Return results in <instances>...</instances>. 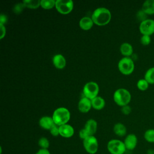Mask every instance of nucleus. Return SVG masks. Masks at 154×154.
Masks as SVG:
<instances>
[{"label":"nucleus","mask_w":154,"mask_h":154,"mask_svg":"<svg viewBox=\"0 0 154 154\" xmlns=\"http://www.w3.org/2000/svg\"><path fill=\"white\" fill-rule=\"evenodd\" d=\"M94 24L97 26H105L109 23L111 19V13L110 11L105 7H99L94 10L91 14Z\"/></svg>","instance_id":"f257e3e1"},{"label":"nucleus","mask_w":154,"mask_h":154,"mask_svg":"<svg viewBox=\"0 0 154 154\" xmlns=\"http://www.w3.org/2000/svg\"><path fill=\"white\" fill-rule=\"evenodd\" d=\"M52 117L54 123L60 126L67 124L70 119V113L68 109L64 107H59L55 109Z\"/></svg>","instance_id":"f03ea898"},{"label":"nucleus","mask_w":154,"mask_h":154,"mask_svg":"<svg viewBox=\"0 0 154 154\" xmlns=\"http://www.w3.org/2000/svg\"><path fill=\"white\" fill-rule=\"evenodd\" d=\"M113 99L117 105L122 107L129 105L131 100V94L130 92L125 88H119L114 91Z\"/></svg>","instance_id":"7ed1b4c3"},{"label":"nucleus","mask_w":154,"mask_h":154,"mask_svg":"<svg viewBox=\"0 0 154 154\" xmlns=\"http://www.w3.org/2000/svg\"><path fill=\"white\" fill-rule=\"evenodd\" d=\"M119 72L124 75L132 74L135 69L134 60L131 57H123L118 63Z\"/></svg>","instance_id":"20e7f679"},{"label":"nucleus","mask_w":154,"mask_h":154,"mask_svg":"<svg viewBox=\"0 0 154 154\" xmlns=\"http://www.w3.org/2000/svg\"><path fill=\"white\" fill-rule=\"evenodd\" d=\"M107 150L111 154H124L126 150L123 141L112 139L107 143Z\"/></svg>","instance_id":"39448f33"},{"label":"nucleus","mask_w":154,"mask_h":154,"mask_svg":"<svg viewBox=\"0 0 154 154\" xmlns=\"http://www.w3.org/2000/svg\"><path fill=\"white\" fill-rule=\"evenodd\" d=\"M99 91V87L98 84L93 81H90L86 83L82 90L84 97H85L90 100L98 96Z\"/></svg>","instance_id":"423d86ee"},{"label":"nucleus","mask_w":154,"mask_h":154,"mask_svg":"<svg viewBox=\"0 0 154 154\" xmlns=\"http://www.w3.org/2000/svg\"><path fill=\"white\" fill-rule=\"evenodd\" d=\"M82 144L85 150L89 154H95L97 153L99 147L97 139L94 135H90L82 141Z\"/></svg>","instance_id":"0eeeda50"},{"label":"nucleus","mask_w":154,"mask_h":154,"mask_svg":"<svg viewBox=\"0 0 154 154\" xmlns=\"http://www.w3.org/2000/svg\"><path fill=\"white\" fill-rule=\"evenodd\" d=\"M73 2L72 0H57L55 8L62 14H67L73 9Z\"/></svg>","instance_id":"6e6552de"},{"label":"nucleus","mask_w":154,"mask_h":154,"mask_svg":"<svg viewBox=\"0 0 154 154\" xmlns=\"http://www.w3.org/2000/svg\"><path fill=\"white\" fill-rule=\"evenodd\" d=\"M139 31L142 35L151 36L154 34V20L147 19L141 22L139 26Z\"/></svg>","instance_id":"1a4fd4ad"},{"label":"nucleus","mask_w":154,"mask_h":154,"mask_svg":"<svg viewBox=\"0 0 154 154\" xmlns=\"http://www.w3.org/2000/svg\"><path fill=\"white\" fill-rule=\"evenodd\" d=\"M125 147L128 150H134L138 144V138L134 134H129L127 135L123 141Z\"/></svg>","instance_id":"9d476101"},{"label":"nucleus","mask_w":154,"mask_h":154,"mask_svg":"<svg viewBox=\"0 0 154 154\" xmlns=\"http://www.w3.org/2000/svg\"><path fill=\"white\" fill-rule=\"evenodd\" d=\"M59 132L62 137L69 138L74 135L75 130L72 126L67 123L59 126Z\"/></svg>","instance_id":"9b49d317"},{"label":"nucleus","mask_w":154,"mask_h":154,"mask_svg":"<svg viewBox=\"0 0 154 154\" xmlns=\"http://www.w3.org/2000/svg\"><path fill=\"white\" fill-rule=\"evenodd\" d=\"M91 100L85 97H82L78 102V108L81 112L87 113L91 109Z\"/></svg>","instance_id":"f8f14e48"},{"label":"nucleus","mask_w":154,"mask_h":154,"mask_svg":"<svg viewBox=\"0 0 154 154\" xmlns=\"http://www.w3.org/2000/svg\"><path fill=\"white\" fill-rule=\"evenodd\" d=\"M38 124L42 129L49 131L55 125L52 117L49 116L42 117L38 121Z\"/></svg>","instance_id":"ddd939ff"},{"label":"nucleus","mask_w":154,"mask_h":154,"mask_svg":"<svg viewBox=\"0 0 154 154\" xmlns=\"http://www.w3.org/2000/svg\"><path fill=\"white\" fill-rule=\"evenodd\" d=\"M52 63L55 68L63 69L66 65V60L63 55L56 54L52 58Z\"/></svg>","instance_id":"4468645a"},{"label":"nucleus","mask_w":154,"mask_h":154,"mask_svg":"<svg viewBox=\"0 0 154 154\" xmlns=\"http://www.w3.org/2000/svg\"><path fill=\"white\" fill-rule=\"evenodd\" d=\"M84 128H85L90 135H94L97 131V123L94 119H89L86 122Z\"/></svg>","instance_id":"2eb2a0df"},{"label":"nucleus","mask_w":154,"mask_h":154,"mask_svg":"<svg viewBox=\"0 0 154 154\" xmlns=\"http://www.w3.org/2000/svg\"><path fill=\"white\" fill-rule=\"evenodd\" d=\"M94 25V22L92 19L90 17H82L79 22V27L84 31H88L91 29Z\"/></svg>","instance_id":"dca6fc26"},{"label":"nucleus","mask_w":154,"mask_h":154,"mask_svg":"<svg viewBox=\"0 0 154 154\" xmlns=\"http://www.w3.org/2000/svg\"><path fill=\"white\" fill-rule=\"evenodd\" d=\"M120 51L124 57H130L133 54V47L130 43L125 42L120 45Z\"/></svg>","instance_id":"f3484780"},{"label":"nucleus","mask_w":154,"mask_h":154,"mask_svg":"<svg viewBox=\"0 0 154 154\" xmlns=\"http://www.w3.org/2000/svg\"><path fill=\"white\" fill-rule=\"evenodd\" d=\"M142 10L148 16L154 14V0H146L142 5Z\"/></svg>","instance_id":"a211bd4d"},{"label":"nucleus","mask_w":154,"mask_h":154,"mask_svg":"<svg viewBox=\"0 0 154 154\" xmlns=\"http://www.w3.org/2000/svg\"><path fill=\"white\" fill-rule=\"evenodd\" d=\"M113 132L118 137H124L126 135L127 129L124 124L117 123L114 125Z\"/></svg>","instance_id":"6ab92c4d"},{"label":"nucleus","mask_w":154,"mask_h":154,"mask_svg":"<svg viewBox=\"0 0 154 154\" xmlns=\"http://www.w3.org/2000/svg\"><path fill=\"white\" fill-rule=\"evenodd\" d=\"M91 106L94 109L101 110L102 109L105 105V100L100 96H97L91 100Z\"/></svg>","instance_id":"aec40b11"},{"label":"nucleus","mask_w":154,"mask_h":154,"mask_svg":"<svg viewBox=\"0 0 154 154\" xmlns=\"http://www.w3.org/2000/svg\"><path fill=\"white\" fill-rule=\"evenodd\" d=\"M22 2L26 8L30 9H36L40 7V1L39 0H25Z\"/></svg>","instance_id":"412c9836"},{"label":"nucleus","mask_w":154,"mask_h":154,"mask_svg":"<svg viewBox=\"0 0 154 154\" xmlns=\"http://www.w3.org/2000/svg\"><path fill=\"white\" fill-rule=\"evenodd\" d=\"M144 78L149 84H154V67H150L146 70Z\"/></svg>","instance_id":"4be33fe9"},{"label":"nucleus","mask_w":154,"mask_h":154,"mask_svg":"<svg viewBox=\"0 0 154 154\" xmlns=\"http://www.w3.org/2000/svg\"><path fill=\"white\" fill-rule=\"evenodd\" d=\"M55 2L54 0H41L40 7L45 10H50L55 7Z\"/></svg>","instance_id":"5701e85b"},{"label":"nucleus","mask_w":154,"mask_h":154,"mask_svg":"<svg viewBox=\"0 0 154 154\" xmlns=\"http://www.w3.org/2000/svg\"><path fill=\"white\" fill-rule=\"evenodd\" d=\"M144 138L149 143H154V129H147L144 133Z\"/></svg>","instance_id":"b1692460"},{"label":"nucleus","mask_w":154,"mask_h":154,"mask_svg":"<svg viewBox=\"0 0 154 154\" xmlns=\"http://www.w3.org/2000/svg\"><path fill=\"white\" fill-rule=\"evenodd\" d=\"M149 82L144 79H140L137 82V87L138 89L140 91H144L147 90L149 87Z\"/></svg>","instance_id":"393cba45"},{"label":"nucleus","mask_w":154,"mask_h":154,"mask_svg":"<svg viewBox=\"0 0 154 154\" xmlns=\"http://www.w3.org/2000/svg\"><path fill=\"white\" fill-rule=\"evenodd\" d=\"M38 144L40 147V149H48L50 145V143L49 140L46 137H42L38 140Z\"/></svg>","instance_id":"a878e982"},{"label":"nucleus","mask_w":154,"mask_h":154,"mask_svg":"<svg viewBox=\"0 0 154 154\" xmlns=\"http://www.w3.org/2000/svg\"><path fill=\"white\" fill-rule=\"evenodd\" d=\"M147 16H148V15H147L145 12H144V11L142 10V9L138 10V11H137V14H136V17H137V19H138V20L140 22V23H141V22H143V21H144V20L147 19H148V18H147Z\"/></svg>","instance_id":"bb28decb"},{"label":"nucleus","mask_w":154,"mask_h":154,"mask_svg":"<svg viewBox=\"0 0 154 154\" xmlns=\"http://www.w3.org/2000/svg\"><path fill=\"white\" fill-rule=\"evenodd\" d=\"M151 37L150 35H142L140 38V43L143 46H147L151 43Z\"/></svg>","instance_id":"cd10ccee"},{"label":"nucleus","mask_w":154,"mask_h":154,"mask_svg":"<svg viewBox=\"0 0 154 154\" xmlns=\"http://www.w3.org/2000/svg\"><path fill=\"white\" fill-rule=\"evenodd\" d=\"M25 8V7L23 2L18 3L14 5V7L13 8V11L16 14H20Z\"/></svg>","instance_id":"c85d7f7f"},{"label":"nucleus","mask_w":154,"mask_h":154,"mask_svg":"<svg viewBox=\"0 0 154 154\" xmlns=\"http://www.w3.org/2000/svg\"><path fill=\"white\" fill-rule=\"evenodd\" d=\"M50 134L54 136V137H57L60 135V132H59V126L56 125L55 124L51 128V129L49 130Z\"/></svg>","instance_id":"c756f323"},{"label":"nucleus","mask_w":154,"mask_h":154,"mask_svg":"<svg viewBox=\"0 0 154 154\" xmlns=\"http://www.w3.org/2000/svg\"><path fill=\"white\" fill-rule=\"evenodd\" d=\"M88 136H90V135L88 133V132L85 129V128L81 129L79 131V137L80 139L82 140V141L84 140H85L86 138H87Z\"/></svg>","instance_id":"7c9ffc66"},{"label":"nucleus","mask_w":154,"mask_h":154,"mask_svg":"<svg viewBox=\"0 0 154 154\" xmlns=\"http://www.w3.org/2000/svg\"><path fill=\"white\" fill-rule=\"evenodd\" d=\"M121 111L124 115H129L132 111V108L129 105H127L121 108Z\"/></svg>","instance_id":"2f4dec72"},{"label":"nucleus","mask_w":154,"mask_h":154,"mask_svg":"<svg viewBox=\"0 0 154 154\" xmlns=\"http://www.w3.org/2000/svg\"><path fill=\"white\" fill-rule=\"evenodd\" d=\"M0 28H1V36H0V38L2 39L6 34V29H5V26L3 24H1L0 23Z\"/></svg>","instance_id":"473e14b6"},{"label":"nucleus","mask_w":154,"mask_h":154,"mask_svg":"<svg viewBox=\"0 0 154 154\" xmlns=\"http://www.w3.org/2000/svg\"><path fill=\"white\" fill-rule=\"evenodd\" d=\"M8 20V18L5 14H1L0 16V23L3 24L5 25V24L7 23Z\"/></svg>","instance_id":"72a5a7b5"},{"label":"nucleus","mask_w":154,"mask_h":154,"mask_svg":"<svg viewBox=\"0 0 154 154\" xmlns=\"http://www.w3.org/2000/svg\"><path fill=\"white\" fill-rule=\"evenodd\" d=\"M35 154H51L48 149H40Z\"/></svg>","instance_id":"f704fd0d"},{"label":"nucleus","mask_w":154,"mask_h":154,"mask_svg":"<svg viewBox=\"0 0 154 154\" xmlns=\"http://www.w3.org/2000/svg\"><path fill=\"white\" fill-rule=\"evenodd\" d=\"M147 154H154V150L152 149H150L147 150Z\"/></svg>","instance_id":"c9c22d12"}]
</instances>
